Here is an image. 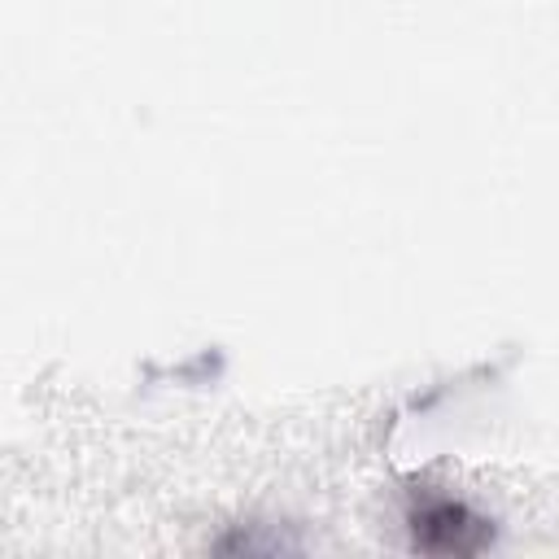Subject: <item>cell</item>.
Returning a JSON list of instances; mask_svg holds the SVG:
<instances>
[{
  "label": "cell",
  "instance_id": "obj_1",
  "mask_svg": "<svg viewBox=\"0 0 559 559\" xmlns=\"http://www.w3.org/2000/svg\"><path fill=\"white\" fill-rule=\"evenodd\" d=\"M411 533H415V546L437 550V555H472L493 537V528L480 515H472L463 502H445V498L415 511Z\"/></svg>",
  "mask_w": 559,
  "mask_h": 559
}]
</instances>
